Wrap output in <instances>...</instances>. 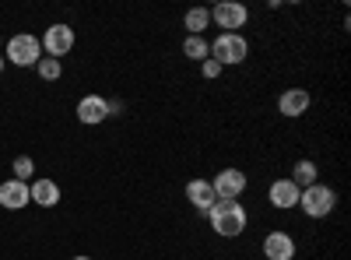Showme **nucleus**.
<instances>
[{"mask_svg":"<svg viewBox=\"0 0 351 260\" xmlns=\"http://www.w3.org/2000/svg\"><path fill=\"white\" fill-rule=\"evenodd\" d=\"M208 222H211V228H215V236L236 239V236L246 233L250 215H246V208H243V200H215L211 211H208Z\"/></svg>","mask_w":351,"mask_h":260,"instance_id":"nucleus-1","label":"nucleus"},{"mask_svg":"<svg viewBox=\"0 0 351 260\" xmlns=\"http://www.w3.org/2000/svg\"><path fill=\"white\" fill-rule=\"evenodd\" d=\"M246 56H250V39H246L243 32H221V36L211 43V60H218L221 71L246 64Z\"/></svg>","mask_w":351,"mask_h":260,"instance_id":"nucleus-2","label":"nucleus"},{"mask_svg":"<svg viewBox=\"0 0 351 260\" xmlns=\"http://www.w3.org/2000/svg\"><path fill=\"white\" fill-rule=\"evenodd\" d=\"M299 208H302L306 218H327L337 208V193L327 183H313V187H306L299 193Z\"/></svg>","mask_w":351,"mask_h":260,"instance_id":"nucleus-3","label":"nucleus"},{"mask_svg":"<svg viewBox=\"0 0 351 260\" xmlns=\"http://www.w3.org/2000/svg\"><path fill=\"white\" fill-rule=\"evenodd\" d=\"M4 60L14 64V67H36L43 60V43L36 36H28V32L11 36L8 46H4Z\"/></svg>","mask_w":351,"mask_h":260,"instance_id":"nucleus-4","label":"nucleus"},{"mask_svg":"<svg viewBox=\"0 0 351 260\" xmlns=\"http://www.w3.org/2000/svg\"><path fill=\"white\" fill-rule=\"evenodd\" d=\"M208 11H211V25H218L221 32H239L250 21V8L239 4V0H221V4H215Z\"/></svg>","mask_w":351,"mask_h":260,"instance_id":"nucleus-5","label":"nucleus"},{"mask_svg":"<svg viewBox=\"0 0 351 260\" xmlns=\"http://www.w3.org/2000/svg\"><path fill=\"white\" fill-rule=\"evenodd\" d=\"M43 56H53V60H60V56H67L74 49V28L71 25H49L43 32Z\"/></svg>","mask_w":351,"mask_h":260,"instance_id":"nucleus-6","label":"nucleus"},{"mask_svg":"<svg viewBox=\"0 0 351 260\" xmlns=\"http://www.w3.org/2000/svg\"><path fill=\"white\" fill-rule=\"evenodd\" d=\"M211 187H215L218 200H239L246 193V172L243 169H221L211 180Z\"/></svg>","mask_w":351,"mask_h":260,"instance_id":"nucleus-7","label":"nucleus"},{"mask_svg":"<svg viewBox=\"0 0 351 260\" xmlns=\"http://www.w3.org/2000/svg\"><path fill=\"white\" fill-rule=\"evenodd\" d=\"M295 253H299L295 239H291L288 233H281V228L263 236V257L267 260H295Z\"/></svg>","mask_w":351,"mask_h":260,"instance_id":"nucleus-8","label":"nucleus"},{"mask_svg":"<svg viewBox=\"0 0 351 260\" xmlns=\"http://www.w3.org/2000/svg\"><path fill=\"white\" fill-rule=\"evenodd\" d=\"M309 102H313V95L306 88H288L278 99V113H281L285 120H299V117H306V113H309Z\"/></svg>","mask_w":351,"mask_h":260,"instance_id":"nucleus-9","label":"nucleus"},{"mask_svg":"<svg viewBox=\"0 0 351 260\" xmlns=\"http://www.w3.org/2000/svg\"><path fill=\"white\" fill-rule=\"evenodd\" d=\"M299 187L291 183L288 176L285 180H274L271 187H267V200H271V208H278V211H291V208H299Z\"/></svg>","mask_w":351,"mask_h":260,"instance_id":"nucleus-10","label":"nucleus"},{"mask_svg":"<svg viewBox=\"0 0 351 260\" xmlns=\"http://www.w3.org/2000/svg\"><path fill=\"white\" fill-rule=\"evenodd\" d=\"M32 204V193H28V183L21 180H4L0 183V208H8V211H21Z\"/></svg>","mask_w":351,"mask_h":260,"instance_id":"nucleus-11","label":"nucleus"},{"mask_svg":"<svg viewBox=\"0 0 351 260\" xmlns=\"http://www.w3.org/2000/svg\"><path fill=\"white\" fill-rule=\"evenodd\" d=\"M106 117H109V99H102V95H84V99L77 102V120H81L84 127L106 123Z\"/></svg>","mask_w":351,"mask_h":260,"instance_id":"nucleus-12","label":"nucleus"},{"mask_svg":"<svg viewBox=\"0 0 351 260\" xmlns=\"http://www.w3.org/2000/svg\"><path fill=\"white\" fill-rule=\"evenodd\" d=\"M186 200H190V208L193 211H200V215H208L211 211V204H215V187H211V180H190L186 183Z\"/></svg>","mask_w":351,"mask_h":260,"instance_id":"nucleus-13","label":"nucleus"},{"mask_svg":"<svg viewBox=\"0 0 351 260\" xmlns=\"http://www.w3.org/2000/svg\"><path fill=\"white\" fill-rule=\"evenodd\" d=\"M28 193H32V204H39V208H56L60 204V187H56L53 180L28 183Z\"/></svg>","mask_w":351,"mask_h":260,"instance_id":"nucleus-14","label":"nucleus"},{"mask_svg":"<svg viewBox=\"0 0 351 260\" xmlns=\"http://www.w3.org/2000/svg\"><path fill=\"white\" fill-rule=\"evenodd\" d=\"M288 180L295 183L299 190H306V187L319 183V169H316V162H313V158H299L295 165H291V176H288Z\"/></svg>","mask_w":351,"mask_h":260,"instance_id":"nucleus-15","label":"nucleus"},{"mask_svg":"<svg viewBox=\"0 0 351 260\" xmlns=\"http://www.w3.org/2000/svg\"><path fill=\"white\" fill-rule=\"evenodd\" d=\"M183 25H186V36H204L211 28V11L208 8H190L183 14Z\"/></svg>","mask_w":351,"mask_h":260,"instance_id":"nucleus-16","label":"nucleus"},{"mask_svg":"<svg viewBox=\"0 0 351 260\" xmlns=\"http://www.w3.org/2000/svg\"><path fill=\"white\" fill-rule=\"evenodd\" d=\"M183 56H186V60H193V64H204L211 56V43L204 39V36H186L183 39Z\"/></svg>","mask_w":351,"mask_h":260,"instance_id":"nucleus-17","label":"nucleus"},{"mask_svg":"<svg viewBox=\"0 0 351 260\" xmlns=\"http://www.w3.org/2000/svg\"><path fill=\"white\" fill-rule=\"evenodd\" d=\"M11 169H14V180H21V183H28L36 176V162H32V155H18L14 162H11Z\"/></svg>","mask_w":351,"mask_h":260,"instance_id":"nucleus-18","label":"nucleus"},{"mask_svg":"<svg viewBox=\"0 0 351 260\" xmlns=\"http://www.w3.org/2000/svg\"><path fill=\"white\" fill-rule=\"evenodd\" d=\"M36 71H39V78H43V81H56V78L64 74L60 60H53V56H43V60L36 64Z\"/></svg>","mask_w":351,"mask_h":260,"instance_id":"nucleus-19","label":"nucleus"},{"mask_svg":"<svg viewBox=\"0 0 351 260\" xmlns=\"http://www.w3.org/2000/svg\"><path fill=\"white\" fill-rule=\"evenodd\" d=\"M200 74L208 78V81H215V78H221V64H218V60H211V56H208V60L200 64Z\"/></svg>","mask_w":351,"mask_h":260,"instance_id":"nucleus-20","label":"nucleus"},{"mask_svg":"<svg viewBox=\"0 0 351 260\" xmlns=\"http://www.w3.org/2000/svg\"><path fill=\"white\" fill-rule=\"evenodd\" d=\"M4 64H8V60H4V53H0V74H4Z\"/></svg>","mask_w":351,"mask_h":260,"instance_id":"nucleus-21","label":"nucleus"},{"mask_svg":"<svg viewBox=\"0 0 351 260\" xmlns=\"http://www.w3.org/2000/svg\"><path fill=\"white\" fill-rule=\"evenodd\" d=\"M74 260H92V257H74Z\"/></svg>","mask_w":351,"mask_h":260,"instance_id":"nucleus-22","label":"nucleus"}]
</instances>
